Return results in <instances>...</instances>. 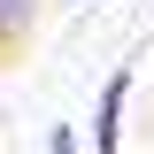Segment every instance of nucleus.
Segmentation results:
<instances>
[{"label": "nucleus", "instance_id": "f03ea898", "mask_svg": "<svg viewBox=\"0 0 154 154\" xmlns=\"http://www.w3.org/2000/svg\"><path fill=\"white\" fill-rule=\"evenodd\" d=\"M31 23H38V0H0V46L31 38Z\"/></svg>", "mask_w": 154, "mask_h": 154}, {"label": "nucleus", "instance_id": "20e7f679", "mask_svg": "<svg viewBox=\"0 0 154 154\" xmlns=\"http://www.w3.org/2000/svg\"><path fill=\"white\" fill-rule=\"evenodd\" d=\"M62 8H85V0H62Z\"/></svg>", "mask_w": 154, "mask_h": 154}, {"label": "nucleus", "instance_id": "f257e3e1", "mask_svg": "<svg viewBox=\"0 0 154 154\" xmlns=\"http://www.w3.org/2000/svg\"><path fill=\"white\" fill-rule=\"evenodd\" d=\"M123 100H131V62L100 85V108H93V154H123V139H116V131H123Z\"/></svg>", "mask_w": 154, "mask_h": 154}, {"label": "nucleus", "instance_id": "7ed1b4c3", "mask_svg": "<svg viewBox=\"0 0 154 154\" xmlns=\"http://www.w3.org/2000/svg\"><path fill=\"white\" fill-rule=\"evenodd\" d=\"M46 154H85L77 146V123H54V131H46Z\"/></svg>", "mask_w": 154, "mask_h": 154}]
</instances>
